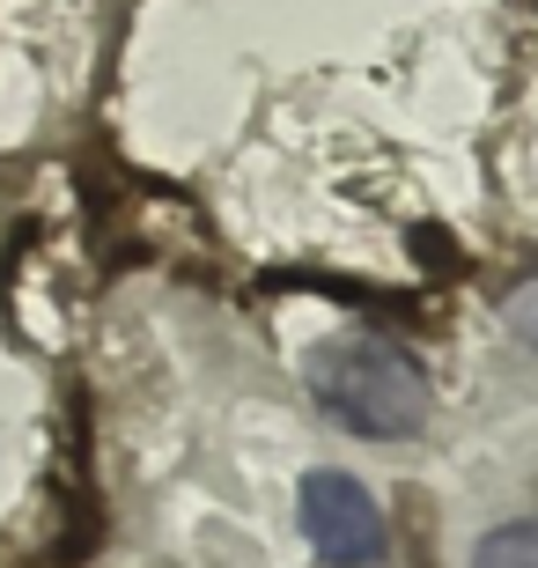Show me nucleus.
<instances>
[{"label": "nucleus", "instance_id": "1", "mask_svg": "<svg viewBox=\"0 0 538 568\" xmlns=\"http://www.w3.org/2000/svg\"><path fill=\"white\" fill-rule=\"evenodd\" d=\"M311 384H317V406H325L332 422L354 428V436H376V443L420 436L428 428V406H435L428 369L384 333L325 339L311 355Z\"/></svg>", "mask_w": 538, "mask_h": 568}, {"label": "nucleus", "instance_id": "2", "mask_svg": "<svg viewBox=\"0 0 538 568\" xmlns=\"http://www.w3.org/2000/svg\"><path fill=\"white\" fill-rule=\"evenodd\" d=\"M303 531L332 568H376L384 547H392L376 495L362 480H347V473H311L303 480Z\"/></svg>", "mask_w": 538, "mask_h": 568}, {"label": "nucleus", "instance_id": "3", "mask_svg": "<svg viewBox=\"0 0 538 568\" xmlns=\"http://www.w3.org/2000/svg\"><path fill=\"white\" fill-rule=\"evenodd\" d=\"M473 568H538V517H517V525H495L479 539Z\"/></svg>", "mask_w": 538, "mask_h": 568}, {"label": "nucleus", "instance_id": "4", "mask_svg": "<svg viewBox=\"0 0 538 568\" xmlns=\"http://www.w3.org/2000/svg\"><path fill=\"white\" fill-rule=\"evenodd\" d=\"M501 325H509L524 347H538V274H524V281L501 288Z\"/></svg>", "mask_w": 538, "mask_h": 568}]
</instances>
